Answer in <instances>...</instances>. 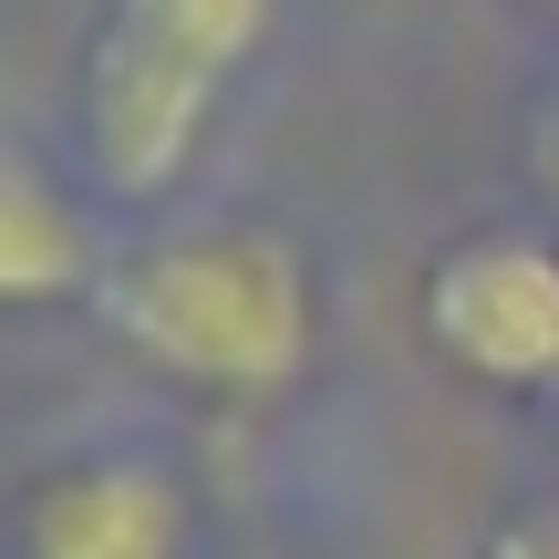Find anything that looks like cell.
<instances>
[{"instance_id":"obj_6","label":"cell","mask_w":559,"mask_h":559,"mask_svg":"<svg viewBox=\"0 0 559 559\" xmlns=\"http://www.w3.org/2000/svg\"><path fill=\"white\" fill-rule=\"evenodd\" d=\"M477 559H559V498H528V508H508V519L477 539Z\"/></svg>"},{"instance_id":"obj_7","label":"cell","mask_w":559,"mask_h":559,"mask_svg":"<svg viewBox=\"0 0 559 559\" xmlns=\"http://www.w3.org/2000/svg\"><path fill=\"white\" fill-rule=\"evenodd\" d=\"M539 11H559V0H539Z\"/></svg>"},{"instance_id":"obj_1","label":"cell","mask_w":559,"mask_h":559,"mask_svg":"<svg viewBox=\"0 0 559 559\" xmlns=\"http://www.w3.org/2000/svg\"><path fill=\"white\" fill-rule=\"evenodd\" d=\"M104 321L145 373L249 404L311 362V270L270 228H187L104 270Z\"/></svg>"},{"instance_id":"obj_3","label":"cell","mask_w":559,"mask_h":559,"mask_svg":"<svg viewBox=\"0 0 559 559\" xmlns=\"http://www.w3.org/2000/svg\"><path fill=\"white\" fill-rule=\"evenodd\" d=\"M425 332L456 373L498 394L559 383V249L519 228H477L425 270Z\"/></svg>"},{"instance_id":"obj_2","label":"cell","mask_w":559,"mask_h":559,"mask_svg":"<svg viewBox=\"0 0 559 559\" xmlns=\"http://www.w3.org/2000/svg\"><path fill=\"white\" fill-rule=\"evenodd\" d=\"M280 0H104L83 41L73 124L104 198H166L198 166L218 104L270 52Z\"/></svg>"},{"instance_id":"obj_5","label":"cell","mask_w":559,"mask_h":559,"mask_svg":"<svg viewBox=\"0 0 559 559\" xmlns=\"http://www.w3.org/2000/svg\"><path fill=\"white\" fill-rule=\"evenodd\" d=\"M73 290H104L94 228L41 177V156H11V177H0V300L41 311V300H73Z\"/></svg>"},{"instance_id":"obj_4","label":"cell","mask_w":559,"mask_h":559,"mask_svg":"<svg viewBox=\"0 0 559 559\" xmlns=\"http://www.w3.org/2000/svg\"><path fill=\"white\" fill-rule=\"evenodd\" d=\"M21 559H187V498L145 456H83L21 498Z\"/></svg>"}]
</instances>
